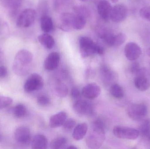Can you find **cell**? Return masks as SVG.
<instances>
[{
	"instance_id": "obj_28",
	"label": "cell",
	"mask_w": 150,
	"mask_h": 149,
	"mask_svg": "<svg viewBox=\"0 0 150 149\" xmlns=\"http://www.w3.org/2000/svg\"><path fill=\"white\" fill-rule=\"evenodd\" d=\"M12 112L15 116L17 118H21L25 116L27 110L24 105L22 104H19L14 107Z\"/></svg>"
},
{
	"instance_id": "obj_3",
	"label": "cell",
	"mask_w": 150,
	"mask_h": 149,
	"mask_svg": "<svg viewBox=\"0 0 150 149\" xmlns=\"http://www.w3.org/2000/svg\"><path fill=\"white\" fill-rule=\"evenodd\" d=\"M79 45L81 57L84 58L95 53L99 55L104 54V48L95 43L90 38L81 37L79 39Z\"/></svg>"
},
{
	"instance_id": "obj_22",
	"label": "cell",
	"mask_w": 150,
	"mask_h": 149,
	"mask_svg": "<svg viewBox=\"0 0 150 149\" xmlns=\"http://www.w3.org/2000/svg\"><path fill=\"white\" fill-rule=\"evenodd\" d=\"M40 27L45 33L52 31L53 29V23L52 18L48 16H43L40 19Z\"/></svg>"
},
{
	"instance_id": "obj_36",
	"label": "cell",
	"mask_w": 150,
	"mask_h": 149,
	"mask_svg": "<svg viewBox=\"0 0 150 149\" xmlns=\"http://www.w3.org/2000/svg\"><path fill=\"white\" fill-rule=\"evenodd\" d=\"M7 68L4 66H0V78H3L7 75Z\"/></svg>"
},
{
	"instance_id": "obj_32",
	"label": "cell",
	"mask_w": 150,
	"mask_h": 149,
	"mask_svg": "<svg viewBox=\"0 0 150 149\" xmlns=\"http://www.w3.org/2000/svg\"><path fill=\"white\" fill-rule=\"evenodd\" d=\"M37 102L40 106H46L50 103V99L47 95L41 94L38 97Z\"/></svg>"
},
{
	"instance_id": "obj_42",
	"label": "cell",
	"mask_w": 150,
	"mask_h": 149,
	"mask_svg": "<svg viewBox=\"0 0 150 149\" xmlns=\"http://www.w3.org/2000/svg\"><path fill=\"white\" fill-rule=\"evenodd\" d=\"M111 1H112L114 2H115L117 1L118 0H111Z\"/></svg>"
},
{
	"instance_id": "obj_9",
	"label": "cell",
	"mask_w": 150,
	"mask_h": 149,
	"mask_svg": "<svg viewBox=\"0 0 150 149\" xmlns=\"http://www.w3.org/2000/svg\"><path fill=\"white\" fill-rule=\"evenodd\" d=\"M14 135L16 141L22 145H29L31 141L30 130L25 126H20L17 128Z\"/></svg>"
},
{
	"instance_id": "obj_8",
	"label": "cell",
	"mask_w": 150,
	"mask_h": 149,
	"mask_svg": "<svg viewBox=\"0 0 150 149\" xmlns=\"http://www.w3.org/2000/svg\"><path fill=\"white\" fill-rule=\"evenodd\" d=\"M74 109L76 113L82 116H91L94 113L91 104L89 101L80 99L75 101Z\"/></svg>"
},
{
	"instance_id": "obj_1",
	"label": "cell",
	"mask_w": 150,
	"mask_h": 149,
	"mask_svg": "<svg viewBox=\"0 0 150 149\" xmlns=\"http://www.w3.org/2000/svg\"><path fill=\"white\" fill-rule=\"evenodd\" d=\"M105 139V125L100 120L93 122L86 138V144L90 148H99Z\"/></svg>"
},
{
	"instance_id": "obj_15",
	"label": "cell",
	"mask_w": 150,
	"mask_h": 149,
	"mask_svg": "<svg viewBox=\"0 0 150 149\" xmlns=\"http://www.w3.org/2000/svg\"><path fill=\"white\" fill-rule=\"evenodd\" d=\"M112 8L110 3L106 0H101L98 3V12L103 20L107 21L110 19Z\"/></svg>"
},
{
	"instance_id": "obj_18",
	"label": "cell",
	"mask_w": 150,
	"mask_h": 149,
	"mask_svg": "<svg viewBox=\"0 0 150 149\" xmlns=\"http://www.w3.org/2000/svg\"><path fill=\"white\" fill-rule=\"evenodd\" d=\"M75 15L70 13H62L60 17V28L64 31H68L73 28Z\"/></svg>"
},
{
	"instance_id": "obj_12",
	"label": "cell",
	"mask_w": 150,
	"mask_h": 149,
	"mask_svg": "<svg viewBox=\"0 0 150 149\" xmlns=\"http://www.w3.org/2000/svg\"><path fill=\"white\" fill-rule=\"evenodd\" d=\"M127 39V36L123 33L114 35L109 33L104 37L105 43L110 46H118L122 45Z\"/></svg>"
},
{
	"instance_id": "obj_21",
	"label": "cell",
	"mask_w": 150,
	"mask_h": 149,
	"mask_svg": "<svg viewBox=\"0 0 150 149\" xmlns=\"http://www.w3.org/2000/svg\"><path fill=\"white\" fill-rule=\"evenodd\" d=\"M40 43L47 49H52L55 44V41L52 36L47 33L40 35L38 37Z\"/></svg>"
},
{
	"instance_id": "obj_23",
	"label": "cell",
	"mask_w": 150,
	"mask_h": 149,
	"mask_svg": "<svg viewBox=\"0 0 150 149\" xmlns=\"http://www.w3.org/2000/svg\"><path fill=\"white\" fill-rule=\"evenodd\" d=\"M140 134L147 140L150 141V120L146 119L144 120L140 127Z\"/></svg>"
},
{
	"instance_id": "obj_35",
	"label": "cell",
	"mask_w": 150,
	"mask_h": 149,
	"mask_svg": "<svg viewBox=\"0 0 150 149\" xmlns=\"http://www.w3.org/2000/svg\"><path fill=\"white\" fill-rule=\"evenodd\" d=\"M71 95L73 99L77 100L80 99L81 93L77 87H74L71 89Z\"/></svg>"
},
{
	"instance_id": "obj_13",
	"label": "cell",
	"mask_w": 150,
	"mask_h": 149,
	"mask_svg": "<svg viewBox=\"0 0 150 149\" xmlns=\"http://www.w3.org/2000/svg\"><path fill=\"white\" fill-rule=\"evenodd\" d=\"M100 92L101 90L99 86L96 83H91L84 87L82 94L86 99H92L98 97Z\"/></svg>"
},
{
	"instance_id": "obj_26",
	"label": "cell",
	"mask_w": 150,
	"mask_h": 149,
	"mask_svg": "<svg viewBox=\"0 0 150 149\" xmlns=\"http://www.w3.org/2000/svg\"><path fill=\"white\" fill-rule=\"evenodd\" d=\"M110 93L111 95L117 99H122L124 95V90L119 84H113L110 88Z\"/></svg>"
},
{
	"instance_id": "obj_40",
	"label": "cell",
	"mask_w": 150,
	"mask_h": 149,
	"mask_svg": "<svg viewBox=\"0 0 150 149\" xmlns=\"http://www.w3.org/2000/svg\"><path fill=\"white\" fill-rule=\"evenodd\" d=\"M2 140V137L1 135L0 134V142Z\"/></svg>"
},
{
	"instance_id": "obj_19",
	"label": "cell",
	"mask_w": 150,
	"mask_h": 149,
	"mask_svg": "<svg viewBox=\"0 0 150 149\" xmlns=\"http://www.w3.org/2000/svg\"><path fill=\"white\" fill-rule=\"evenodd\" d=\"M31 145L32 148L33 149H46L48 145V141L44 135L38 134L32 139Z\"/></svg>"
},
{
	"instance_id": "obj_6",
	"label": "cell",
	"mask_w": 150,
	"mask_h": 149,
	"mask_svg": "<svg viewBox=\"0 0 150 149\" xmlns=\"http://www.w3.org/2000/svg\"><path fill=\"white\" fill-rule=\"evenodd\" d=\"M127 113L129 117L134 120H143L148 113V107L142 103L132 104L128 108Z\"/></svg>"
},
{
	"instance_id": "obj_17",
	"label": "cell",
	"mask_w": 150,
	"mask_h": 149,
	"mask_svg": "<svg viewBox=\"0 0 150 149\" xmlns=\"http://www.w3.org/2000/svg\"><path fill=\"white\" fill-rule=\"evenodd\" d=\"M134 82L136 87L141 92H145L150 88V80L146 76V73L136 75Z\"/></svg>"
},
{
	"instance_id": "obj_31",
	"label": "cell",
	"mask_w": 150,
	"mask_h": 149,
	"mask_svg": "<svg viewBox=\"0 0 150 149\" xmlns=\"http://www.w3.org/2000/svg\"><path fill=\"white\" fill-rule=\"evenodd\" d=\"M22 1V0H6L7 5L13 10L18 9Z\"/></svg>"
},
{
	"instance_id": "obj_16",
	"label": "cell",
	"mask_w": 150,
	"mask_h": 149,
	"mask_svg": "<svg viewBox=\"0 0 150 149\" xmlns=\"http://www.w3.org/2000/svg\"><path fill=\"white\" fill-rule=\"evenodd\" d=\"M66 112H60L51 116L49 119V126L52 128H56L63 126L67 119Z\"/></svg>"
},
{
	"instance_id": "obj_41",
	"label": "cell",
	"mask_w": 150,
	"mask_h": 149,
	"mask_svg": "<svg viewBox=\"0 0 150 149\" xmlns=\"http://www.w3.org/2000/svg\"><path fill=\"white\" fill-rule=\"evenodd\" d=\"M2 59V54L1 52V51H0V61H1V59Z\"/></svg>"
},
{
	"instance_id": "obj_14",
	"label": "cell",
	"mask_w": 150,
	"mask_h": 149,
	"mask_svg": "<svg viewBox=\"0 0 150 149\" xmlns=\"http://www.w3.org/2000/svg\"><path fill=\"white\" fill-rule=\"evenodd\" d=\"M60 56L57 52H52L47 57L44 63L45 68L48 71H53L59 64Z\"/></svg>"
},
{
	"instance_id": "obj_2",
	"label": "cell",
	"mask_w": 150,
	"mask_h": 149,
	"mask_svg": "<svg viewBox=\"0 0 150 149\" xmlns=\"http://www.w3.org/2000/svg\"><path fill=\"white\" fill-rule=\"evenodd\" d=\"M33 59L32 53L26 50L19 51L16 54L12 70L18 76H24L28 71V66Z\"/></svg>"
},
{
	"instance_id": "obj_38",
	"label": "cell",
	"mask_w": 150,
	"mask_h": 149,
	"mask_svg": "<svg viewBox=\"0 0 150 149\" xmlns=\"http://www.w3.org/2000/svg\"><path fill=\"white\" fill-rule=\"evenodd\" d=\"M67 148L68 149H77V148L76 147H75V146H74V145H70V146H68Z\"/></svg>"
},
{
	"instance_id": "obj_4",
	"label": "cell",
	"mask_w": 150,
	"mask_h": 149,
	"mask_svg": "<svg viewBox=\"0 0 150 149\" xmlns=\"http://www.w3.org/2000/svg\"><path fill=\"white\" fill-rule=\"evenodd\" d=\"M113 133L117 138L129 140H136L140 135V132L137 129L120 126L115 127Z\"/></svg>"
},
{
	"instance_id": "obj_29",
	"label": "cell",
	"mask_w": 150,
	"mask_h": 149,
	"mask_svg": "<svg viewBox=\"0 0 150 149\" xmlns=\"http://www.w3.org/2000/svg\"><path fill=\"white\" fill-rule=\"evenodd\" d=\"M62 126L64 131L68 133L71 132L76 127V121L73 119H67Z\"/></svg>"
},
{
	"instance_id": "obj_39",
	"label": "cell",
	"mask_w": 150,
	"mask_h": 149,
	"mask_svg": "<svg viewBox=\"0 0 150 149\" xmlns=\"http://www.w3.org/2000/svg\"><path fill=\"white\" fill-rule=\"evenodd\" d=\"M147 53H148V55L150 57V48L148 49V51H147Z\"/></svg>"
},
{
	"instance_id": "obj_27",
	"label": "cell",
	"mask_w": 150,
	"mask_h": 149,
	"mask_svg": "<svg viewBox=\"0 0 150 149\" xmlns=\"http://www.w3.org/2000/svg\"><path fill=\"white\" fill-rule=\"evenodd\" d=\"M86 24L85 17L80 15H76L74 18L73 28L76 30H81L84 27Z\"/></svg>"
},
{
	"instance_id": "obj_10",
	"label": "cell",
	"mask_w": 150,
	"mask_h": 149,
	"mask_svg": "<svg viewBox=\"0 0 150 149\" xmlns=\"http://www.w3.org/2000/svg\"><path fill=\"white\" fill-rule=\"evenodd\" d=\"M124 53L127 58L130 61H135L139 58L142 53L141 47L136 43L130 42L125 45Z\"/></svg>"
},
{
	"instance_id": "obj_7",
	"label": "cell",
	"mask_w": 150,
	"mask_h": 149,
	"mask_svg": "<svg viewBox=\"0 0 150 149\" xmlns=\"http://www.w3.org/2000/svg\"><path fill=\"white\" fill-rule=\"evenodd\" d=\"M44 85L42 77L37 73L32 74L27 79L24 85V88L27 92H32L40 90Z\"/></svg>"
},
{
	"instance_id": "obj_11",
	"label": "cell",
	"mask_w": 150,
	"mask_h": 149,
	"mask_svg": "<svg viewBox=\"0 0 150 149\" xmlns=\"http://www.w3.org/2000/svg\"><path fill=\"white\" fill-rule=\"evenodd\" d=\"M127 15V7L123 4H117L112 8L110 19L115 22L124 21Z\"/></svg>"
},
{
	"instance_id": "obj_5",
	"label": "cell",
	"mask_w": 150,
	"mask_h": 149,
	"mask_svg": "<svg viewBox=\"0 0 150 149\" xmlns=\"http://www.w3.org/2000/svg\"><path fill=\"white\" fill-rule=\"evenodd\" d=\"M36 11L31 8L26 9L21 12L17 20L16 24L20 28H28L34 23L36 19Z\"/></svg>"
},
{
	"instance_id": "obj_34",
	"label": "cell",
	"mask_w": 150,
	"mask_h": 149,
	"mask_svg": "<svg viewBox=\"0 0 150 149\" xmlns=\"http://www.w3.org/2000/svg\"><path fill=\"white\" fill-rule=\"evenodd\" d=\"M142 69V68L140 66V64L138 62H134L130 66V72L133 74L137 75L140 72Z\"/></svg>"
},
{
	"instance_id": "obj_20",
	"label": "cell",
	"mask_w": 150,
	"mask_h": 149,
	"mask_svg": "<svg viewBox=\"0 0 150 149\" xmlns=\"http://www.w3.org/2000/svg\"><path fill=\"white\" fill-rule=\"evenodd\" d=\"M88 126L86 123H79L76 126L73 133V137L76 141H80L85 136L88 131Z\"/></svg>"
},
{
	"instance_id": "obj_43",
	"label": "cell",
	"mask_w": 150,
	"mask_h": 149,
	"mask_svg": "<svg viewBox=\"0 0 150 149\" xmlns=\"http://www.w3.org/2000/svg\"><path fill=\"white\" fill-rule=\"evenodd\" d=\"M80 1H86L87 0H80Z\"/></svg>"
},
{
	"instance_id": "obj_33",
	"label": "cell",
	"mask_w": 150,
	"mask_h": 149,
	"mask_svg": "<svg viewBox=\"0 0 150 149\" xmlns=\"http://www.w3.org/2000/svg\"><path fill=\"white\" fill-rule=\"evenodd\" d=\"M140 15L143 18L150 22V7L142 8L140 10Z\"/></svg>"
},
{
	"instance_id": "obj_25",
	"label": "cell",
	"mask_w": 150,
	"mask_h": 149,
	"mask_svg": "<svg viewBox=\"0 0 150 149\" xmlns=\"http://www.w3.org/2000/svg\"><path fill=\"white\" fill-rule=\"evenodd\" d=\"M67 140L63 136H59L54 139L50 144V148L52 149L65 148L67 143Z\"/></svg>"
},
{
	"instance_id": "obj_30",
	"label": "cell",
	"mask_w": 150,
	"mask_h": 149,
	"mask_svg": "<svg viewBox=\"0 0 150 149\" xmlns=\"http://www.w3.org/2000/svg\"><path fill=\"white\" fill-rule=\"evenodd\" d=\"M13 102V99L10 97L0 95V109L8 106Z\"/></svg>"
},
{
	"instance_id": "obj_24",
	"label": "cell",
	"mask_w": 150,
	"mask_h": 149,
	"mask_svg": "<svg viewBox=\"0 0 150 149\" xmlns=\"http://www.w3.org/2000/svg\"><path fill=\"white\" fill-rule=\"evenodd\" d=\"M54 90L56 96L59 98H64L68 93L67 86L62 82H57L54 85Z\"/></svg>"
},
{
	"instance_id": "obj_37",
	"label": "cell",
	"mask_w": 150,
	"mask_h": 149,
	"mask_svg": "<svg viewBox=\"0 0 150 149\" xmlns=\"http://www.w3.org/2000/svg\"><path fill=\"white\" fill-rule=\"evenodd\" d=\"M54 4L57 6H59L61 4H62V3L64 2L66 0H54Z\"/></svg>"
}]
</instances>
